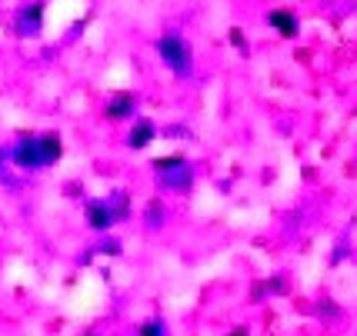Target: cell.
Returning a JSON list of instances; mask_svg holds the SVG:
<instances>
[{"label": "cell", "instance_id": "cell-1", "mask_svg": "<svg viewBox=\"0 0 357 336\" xmlns=\"http://www.w3.org/2000/svg\"><path fill=\"white\" fill-rule=\"evenodd\" d=\"M63 153L61 134H37V137H20L10 147V157L20 170H44L57 163Z\"/></svg>", "mask_w": 357, "mask_h": 336}, {"label": "cell", "instance_id": "cell-7", "mask_svg": "<svg viewBox=\"0 0 357 336\" xmlns=\"http://www.w3.org/2000/svg\"><path fill=\"white\" fill-rule=\"evenodd\" d=\"M271 27L278 33H284V37H297V31H301V24H297L294 14H287V10H271Z\"/></svg>", "mask_w": 357, "mask_h": 336}, {"label": "cell", "instance_id": "cell-5", "mask_svg": "<svg viewBox=\"0 0 357 336\" xmlns=\"http://www.w3.org/2000/svg\"><path fill=\"white\" fill-rule=\"evenodd\" d=\"M87 223H91L93 230H110L117 220H114V214H110V207L104 200H91V203H87Z\"/></svg>", "mask_w": 357, "mask_h": 336}, {"label": "cell", "instance_id": "cell-8", "mask_svg": "<svg viewBox=\"0 0 357 336\" xmlns=\"http://www.w3.org/2000/svg\"><path fill=\"white\" fill-rule=\"evenodd\" d=\"M130 113H134V97H130V93H117V97L107 104L110 120H124V117H130Z\"/></svg>", "mask_w": 357, "mask_h": 336}, {"label": "cell", "instance_id": "cell-12", "mask_svg": "<svg viewBox=\"0 0 357 336\" xmlns=\"http://www.w3.org/2000/svg\"><path fill=\"white\" fill-rule=\"evenodd\" d=\"M231 44L237 47V50H248V40H244V31H237V27H234V31H231Z\"/></svg>", "mask_w": 357, "mask_h": 336}, {"label": "cell", "instance_id": "cell-10", "mask_svg": "<svg viewBox=\"0 0 357 336\" xmlns=\"http://www.w3.org/2000/svg\"><path fill=\"white\" fill-rule=\"evenodd\" d=\"M164 223V207L160 203H151L147 207V227H160Z\"/></svg>", "mask_w": 357, "mask_h": 336}, {"label": "cell", "instance_id": "cell-9", "mask_svg": "<svg viewBox=\"0 0 357 336\" xmlns=\"http://www.w3.org/2000/svg\"><path fill=\"white\" fill-rule=\"evenodd\" d=\"M110 207V214H114V220H127L130 216V200H127V193L124 190H114L107 200H104Z\"/></svg>", "mask_w": 357, "mask_h": 336}, {"label": "cell", "instance_id": "cell-11", "mask_svg": "<svg viewBox=\"0 0 357 336\" xmlns=\"http://www.w3.org/2000/svg\"><path fill=\"white\" fill-rule=\"evenodd\" d=\"M137 336H164V323H160V320H147L144 326H140Z\"/></svg>", "mask_w": 357, "mask_h": 336}, {"label": "cell", "instance_id": "cell-6", "mask_svg": "<svg viewBox=\"0 0 357 336\" xmlns=\"http://www.w3.org/2000/svg\"><path fill=\"white\" fill-rule=\"evenodd\" d=\"M157 137V127L151 120H137L134 123V130H130V137H127V147L130 150H144L151 140Z\"/></svg>", "mask_w": 357, "mask_h": 336}, {"label": "cell", "instance_id": "cell-2", "mask_svg": "<svg viewBox=\"0 0 357 336\" xmlns=\"http://www.w3.org/2000/svg\"><path fill=\"white\" fill-rule=\"evenodd\" d=\"M157 54H160V61L167 63L177 77H190V70H194V50H190V44H187L184 37L164 33L157 40Z\"/></svg>", "mask_w": 357, "mask_h": 336}, {"label": "cell", "instance_id": "cell-14", "mask_svg": "<svg viewBox=\"0 0 357 336\" xmlns=\"http://www.w3.org/2000/svg\"><path fill=\"white\" fill-rule=\"evenodd\" d=\"M84 336H93V333H84Z\"/></svg>", "mask_w": 357, "mask_h": 336}, {"label": "cell", "instance_id": "cell-3", "mask_svg": "<svg viewBox=\"0 0 357 336\" xmlns=\"http://www.w3.org/2000/svg\"><path fill=\"white\" fill-rule=\"evenodd\" d=\"M154 173L167 190H187V186L194 184V167L187 163L184 157H164V160H157Z\"/></svg>", "mask_w": 357, "mask_h": 336}, {"label": "cell", "instance_id": "cell-13", "mask_svg": "<svg viewBox=\"0 0 357 336\" xmlns=\"http://www.w3.org/2000/svg\"><path fill=\"white\" fill-rule=\"evenodd\" d=\"M227 336H248V330H234V333H227Z\"/></svg>", "mask_w": 357, "mask_h": 336}, {"label": "cell", "instance_id": "cell-4", "mask_svg": "<svg viewBox=\"0 0 357 336\" xmlns=\"http://www.w3.org/2000/svg\"><path fill=\"white\" fill-rule=\"evenodd\" d=\"M44 14H47V3L44 0H31V3H24L14 17V27L20 37H40L44 31Z\"/></svg>", "mask_w": 357, "mask_h": 336}]
</instances>
